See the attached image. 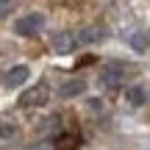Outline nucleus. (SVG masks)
Wrapping results in <instances>:
<instances>
[{"instance_id":"obj_9","label":"nucleus","mask_w":150,"mask_h":150,"mask_svg":"<svg viewBox=\"0 0 150 150\" xmlns=\"http://www.w3.org/2000/svg\"><path fill=\"white\" fill-rule=\"evenodd\" d=\"M14 134H17V128L11 122H0V139H11Z\"/></svg>"},{"instance_id":"obj_6","label":"nucleus","mask_w":150,"mask_h":150,"mask_svg":"<svg viewBox=\"0 0 150 150\" xmlns=\"http://www.w3.org/2000/svg\"><path fill=\"white\" fill-rule=\"evenodd\" d=\"M28 78H31V70H28L25 64H20V67H11V70L6 72V86H11V89H14V86H22Z\"/></svg>"},{"instance_id":"obj_2","label":"nucleus","mask_w":150,"mask_h":150,"mask_svg":"<svg viewBox=\"0 0 150 150\" xmlns=\"http://www.w3.org/2000/svg\"><path fill=\"white\" fill-rule=\"evenodd\" d=\"M47 97H50L47 83H36V86H31V89L22 92L20 103H22L25 108H39V106H45V103H47Z\"/></svg>"},{"instance_id":"obj_5","label":"nucleus","mask_w":150,"mask_h":150,"mask_svg":"<svg viewBox=\"0 0 150 150\" xmlns=\"http://www.w3.org/2000/svg\"><path fill=\"white\" fill-rule=\"evenodd\" d=\"M103 36H106V31H103L100 25H86V28H81V31H75V42L78 45H95V42H100Z\"/></svg>"},{"instance_id":"obj_4","label":"nucleus","mask_w":150,"mask_h":150,"mask_svg":"<svg viewBox=\"0 0 150 150\" xmlns=\"http://www.w3.org/2000/svg\"><path fill=\"white\" fill-rule=\"evenodd\" d=\"M53 50L56 53H72L75 47H78V42H75V31H61L53 36Z\"/></svg>"},{"instance_id":"obj_10","label":"nucleus","mask_w":150,"mask_h":150,"mask_svg":"<svg viewBox=\"0 0 150 150\" xmlns=\"http://www.w3.org/2000/svg\"><path fill=\"white\" fill-rule=\"evenodd\" d=\"M128 42L134 45L136 50H145V33H134V36H128Z\"/></svg>"},{"instance_id":"obj_3","label":"nucleus","mask_w":150,"mask_h":150,"mask_svg":"<svg viewBox=\"0 0 150 150\" xmlns=\"http://www.w3.org/2000/svg\"><path fill=\"white\" fill-rule=\"evenodd\" d=\"M100 83H106V86L125 83V64H117V61L106 64V67H103V72H100Z\"/></svg>"},{"instance_id":"obj_8","label":"nucleus","mask_w":150,"mask_h":150,"mask_svg":"<svg viewBox=\"0 0 150 150\" xmlns=\"http://www.w3.org/2000/svg\"><path fill=\"white\" fill-rule=\"evenodd\" d=\"M125 100H128L131 106H142V103H145V92H142L139 86H125Z\"/></svg>"},{"instance_id":"obj_12","label":"nucleus","mask_w":150,"mask_h":150,"mask_svg":"<svg viewBox=\"0 0 150 150\" xmlns=\"http://www.w3.org/2000/svg\"><path fill=\"white\" fill-rule=\"evenodd\" d=\"M31 150H53V145H47V142H42V145H33Z\"/></svg>"},{"instance_id":"obj_7","label":"nucleus","mask_w":150,"mask_h":150,"mask_svg":"<svg viewBox=\"0 0 150 150\" xmlns=\"http://www.w3.org/2000/svg\"><path fill=\"white\" fill-rule=\"evenodd\" d=\"M83 89H86L83 81H67V83H61L59 95H61V97H75V95H81Z\"/></svg>"},{"instance_id":"obj_11","label":"nucleus","mask_w":150,"mask_h":150,"mask_svg":"<svg viewBox=\"0 0 150 150\" xmlns=\"http://www.w3.org/2000/svg\"><path fill=\"white\" fill-rule=\"evenodd\" d=\"M11 8H14V3H8V0H0V17H6Z\"/></svg>"},{"instance_id":"obj_1","label":"nucleus","mask_w":150,"mask_h":150,"mask_svg":"<svg viewBox=\"0 0 150 150\" xmlns=\"http://www.w3.org/2000/svg\"><path fill=\"white\" fill-rule=\"evenodd\" d=\"M45 28V14L42 11H31V14L20 17V20L14 22V33H20V36H33V33H39Z\"/></svg>"}]
</instances>
